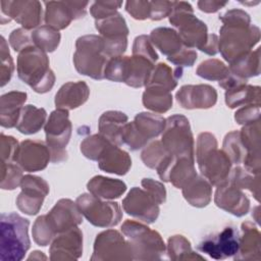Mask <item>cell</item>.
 <instances>
[{
  "instance_id": "obj_1",
  "label": "cell",
  "mask_w": 261,
  "mask_h": 261,
  "mask_svg": "<svg viewBox=\"0 0 261 261\" xmlns=\"http://www.w3.org/2000/svg\"><path fill=\"white\" fill-rule=\"evenodd\" d=\"M222 21L218 52L228 63L248 53L260 40V30L251 24L250 15L242 9H230L219 17Z\"/></svg>"
},
{
  "instance_id": "obj_2",
  "label": "cell",
  "mask_w": 261,
  "mask_h": 261,
  "mask_svg": "<svg viewBox=\"0 0 261 261\" xmlns=\"http://www.w3.org/2000/svg\"><path fill=\"white\" fill-rule=\"evenodd\" d=\"M18 77L36 93L49 92L55 83V74L49 67L47 54L35 46L19 52L16 63Z\"/></svg>"
},
{
  "instance_id": "obj_3",
  "label": "cell",
  "mask_w": 261,
  "mask_h": 261,
  "mask_svg": "<svg viewBox=\"0 0 261 261\" xmlns=\"http://www.w3.org/2000/svg\"><path fill=\"white\" fill-rule=\"evenodd\" d=\"M196 158L202 175L212 186L217 187L227 180L231 162L223 150L218 149L214 135L204 132L198 136Z\"/></svg>"
},
{
  "instance_id": "obj_4",
  "label": "cell",
  "mask_w": 261,
  "mask_h": 261,
  "mask_svg": "<svg viewBox=\"0 0 261 261\" xmlns=\"http://www.w3.org/2000/svg\"><path fill=\"white\" fill-rule=\"evenodd\" d=\"M30 221L17 213L1 214L0 260L19 261L30 249Z\"/></svg>"
},
{
  "instance_id": "obj_5",
  "label": "cell",
  "mask_w": 261,
  "mask_h": 261,
  "mask_svg": "<svg viewBox=\"0 0 261 261\" xmlns=\"http://www.w3.org/2000/svg\"><path fill=\"white\" fill-rule=\"evenodd\" d=\"M121 231L130 245L134 260H160L164 258L166 246L158 231L129 219L123 222Z\"/></svg>"
},
{
  "instance_id": "obj_6",
  "label": "cell",
  "mask_w": 261,
  "mask_h": 261,
  "mask_svg": "<svg viewBox=\"0 0 261 261\" xmlns=\"http://www.w3.org/2000/svg\"><path fill=\"white\" fill-rule=\"evenodd\" d=\"M109 57L105 54L103 38L98 35H86L75 42L73 64L77 72L94 80L104 79V70Z\"/></svg>"
},
{
  "instance_id": "obj_7",
  "label": "cell",
  "mask_w": 261,
  "mask_h": 261,
  "mask_svg": "<svg viewBox=\"0 0 261 261\" xmlns=\"http://www.w3.org/2000/svg\"><path fill=\"white\" fill-rule=\"evenodd\" d=\"M169 22L177 29V34L187 48L202 50L208 40V30L205 22L194 15L193 7L185 1L174 2Z\"/></svg>"
},
{
  "instance_id": "obj_8",
  "label": "cell",
  "mask_w": 261,
  "mask_h": 261,
  "mask_svg": "<svg viewBox=\"0 0 261 261\" xmlns=\"http://www.w3.org/2000/svg\"><path fill=\"white\" fill-rule=\"evenodd\" d=\"M166 119L155 113L141 112L132 122H126L122 133V143L132 151L145 147L148 142L162 134Z\"/></svg>"
},
{
  "instance_id": "obj_9",
  "label": "cell",
  "mask_w": 261,
  "mask_h": 261,
  "mask_svg": "<svg viewBox=\"0 0 261 261\" xmlns=\"http://www.w3.org/2000/svg\"><path fill=\"white\" fill-rule=\"evenodd\" d=\"M161 143L168 153L174 156L194 158V137L189 119L181 114L167 117Z\"/></svg>"
},
{
  "instance_id": "obj_10",
  "label": "cell",
  "mask_w": 261,
  "mask_h": 261,
  "mask_svg": "<svg viewBox=\"0 0 261 261\" xmlns=\"http://www.w3.org/2000/svg\"><path fill=\"white\" fill-rule=\"evenodd\" d=\"M46 144L51 154V162L59 163L67 158L65 150L69 142L72 125L69 120L68 110L58 109L52 111L44 126Z\"/></svg>"
},
{
  "instance_id": "obj_11",
  "label": "cell",
  "mask_w": 261,
  "mask_h": 261,
  "mask_svg": "<svg viewBox=\"0 0 261 261\" xmlns=\"http://www.w3.org/2000/svg\"><path fill=\"white\" fill-rule=\"evenodd\" d=\"M75 203L87 220L98 227L115 226L122 218V212L118 203L102 201L91 193L80 195Z\"/></svg>"
},
{
  "instance_id": "obj_12",
  "label": "cell",
  "mask_w": 261,
  "mask_h": 261,
  "mask_svg": "<svg viewBox=\"0 0 261 261\" xmlns=\"http://www.w3.org/2000/svg\"><path fill=\"white\" fill-rule=\"evenodd\" d=\"M95 27L103 38L105 54L111 58L121 56L127 48L128 28L120 13L95 20Z\"/></svg>"
},
{
  "instance_id": "obj_13",
  "label": "cell",
  "mask_w": 261,
  "mask_h": 261,
  "mask_svg": "<svg viewBox=\"0 0 261 261\" xmlns=\"http://www.w3.org/2000/svg\"><path fill=\"white\" fill-rule=\"evenodd\" d=\"M92 261L134 260L129 243L115 229H107L97 234L94 242Z\"/></svg>"
},
{
  "instance_id": "obj_14",
  "label": "cell",
  "mask_w": 261,
  "mask_h": 261,
  "mask_svg": "<svg viewBox=\"0 0 261 261\" xmlns=\"http://www.w3.org/2000/svg\"><path fill=\"white\" fill-rule=\"evenodd\" d=\"M21 192L16 198L17 208L28 215H36L49 194L48 182L40 176L25 174L20 182Z\"/></svg>"
},
{
  "instance_id": "obj_15",
  "label": "cell",
  "mask_w": 261,
  "mask_h": 261,
  "mask_svg": "<svg viewBox=\"0 0 261 261\" xmlns=\"http://www.w3.org/2000/svg\"><path fill=\"white\" fill-rule=\"evenodd\" d=\"M240 246V234L234 227L227 226L220 232L209 236L205 240L201 241L197 246V249L204 254L209 255L216 260L226 259L233 257Z\"/></svg>"
},
{
  "instance_id": "obj_16",
  "label": "cell",
  "mask_w": 261,
  "mask_h": 261,
  "mask_svg": "<svg viewBox=\"0 0 261 261\" xmlns=\"http://www.w3.org/2000/svg\"><path fill=\"white\" fill-rule=\"evenodd\" d=\"M89 2L82 1H49L45 2V22L57 31L69 25L73 19L84 17Z\"/></svg>"
},
{
  "instance_id": "obj_17",
  "label": "cell",
  "mask_w": 261,
  "mask_h": 261,
  "mask_svg": "<svg viewBox=\"0 0 261 261\" xmlns=\"http://www.w3.org/2000/svg\"><path fill=\"white\" fill-rule=\"evenodd\" d=\"M122 208L128 215L147 223L155 222L160 212L159 204L154 198L138 187L130 189L122 200Z\"/></svg>"
},
{
  "instance_id": "obj_18",
  "label": "cell",
  "mask_w": 261,
  "mask_h": 261,
  "mask_svg": "<svg viewBox=\"0 0 261 261\" xmlns=\"http://www.w3.org/2000/svg\"><path fill=\"white\" fill-rule=\"evenodd\" d=\"M51 161V154L46 142L24 140L19 144L14 162L24 171L43 170Z\"/></svg>"
},
{
  "instance_id": "obj_19",
  "label": "cell",
  "mask_w": 261,
  "mask_h": 261,
  "mask_svg": "<svg viewBox=\"0 0 261 261\" xmlns=\"http://www.w3.org/2000/svg\"><path fill=\"white\" fill-rule=\"evenodd\" d=\"M1 20L14 19L23 29L31 31L42 20V7L39 1H1Z\"/></svg>"
},
{
  "instance_id": "obj_20",
  "label": "cell",
  "mask_w": 261,
  "mask_h": 261,
  "mask_svg": "<svg viewBox=\"0 0 261 261\" xmlns=\"http://www.w3.org/2000/svg\"><path fill=\"white\" fill-rule=\"evenodd\" d=\"M82 213L73 201L70 199H60L53 208L45 215V218L57 236L82 223Z\"/></svg>"
},
{
  "instance_id": "obj_21",
  "label": "cell",
  "mask_w": 261,
  "mask_h": 261,
  "mask_svg": "<svg viewBox=\"0 0 261 261\" xmlns=\"http://www.w3.org/2000/svg\"><path fill=\"white\" fill-rule=\"evenodd\" d=\"M50 259L53 261L76 260L83 253V233L75 226L58 233L51 243Z\"/></svg>"
},
{
  "instance_id": "obj_22",
  "label": "cell",
  "mask_w": 261,
  "mask_h": 261,
  "mask_svg": "<svg viewBox=\"0 0 261 261\" xmlns=\"http://www.w3.org/2000/svg\"><path fill=\"white\" fill-rule=\"evenodd\" d=\"M177 103L186 109H208L215 105L217 92L210 85H185L175 94Z\"/></svg>"
},
{
  "instance_id": "obj_23",
  "label": "cell",
  "mask_w": 261,
  "mask_h": 261,
  "mask_svg": "<svg viewBox=\"0 0 261 261\" xmlns=\"http://www.w3.org/2000/svg\"><path fill=\"white\" fill-rule=\"evenodd\" d=\"M214 202L217 207L238 217L246 215L250 209V200L248 197L241 189L232 185L228 178L217 186Z\"/></svg>"
},
{
  "instance_id": "obj_24",
  "label": "cell",
  "mask_w": 261,
  "mask_h": 261,
  "mask_svg": "<svg viewBox=\"0 0 261 261\" xmlns=\"http://www.w3.org/2000/svg\"><path fill=\"white\" fill-rule=\"evenodd\" d=\"M240 136L247 151L243 162L245 168L253 173H260V120L245 124Z\"/></svg>"
},
{
  "instance_id": "obj_25",
  "label": "cell",
  "mask_w": 261,
  "mask_h": 261,
  "mask_svg": "<svg viewBox=\"0 0 261 261\" xmlns=\"http://www.w3.org/2000/svg\"><path fill=\"white\" fill-rule=\"evenodd\" d=\"M90 96V89L84 81L68 82L60 87L55 95V105L58 109L72 110L82 106Z\"/></svg>"
},
{
  "instance_id": "obj_26",
  "label": "cell",
  "mask_w": 261,
  "mask_h": 261,
  "mask_svg": "<svg viewBox=\"0 0 261 261\" xmlns=\"http://www.w3.org/2000/svg\"><path fill=\"white\" fill-rule=\"evenodd\" d=\"M195 176H197V171L194 158L173 156L160 179L171 182L177 189H182Z\"/></svg>"
},
{
  "instance_id": "obj_27",
  "label": "cell",
  "mask_w": 261,
  "mask_h": 261,
  "mask_svg": "<svg viewBox=\"0 0 261 261\" xmlns=\"http://www.w3.org/2000/svg\"><path fill=\"white\" fill-rule=\"evenodd\" d=\"M97 161L101 170L117 175H124L132 166L128 153L112 143L106 146Z\"/></svg>"
},
{
  "instance_id": "obj_28",
  "label": "cell",
  "mask_w": 261,
  "mask_h": 261,
  "mask_svg": "<svg viewBox=\"0 0 261 261\" xmlns=\"http://www.w3.org/2000/svg\"><path fill=\"white\" fill-rule=\"evenodd\" d=\"M240 246L234 260H260L261 236L258 228L252 222H243L241 226Z\"/></svg>"
},
{
  "instance_id": "obj_29",
  "label": "cell",
  "mask_w": 261,
  "mask_h": 261,
  "mask_svg": "<svg viewBox=\"0 0 261 261\" xmlns=\"http://www.w3.org/2000/svg\"><path fill=\"white\" fill-rule=\"evenodd\" d=\"M126 122L127 115L125 113L117 110H108L104 112L99 118V134L105 137L114 145H123L122 133Z\"/></svg>"
},
{
  "instance_id": "obj_30",
  "label": "cell",
  "mask_w": 261,
  "mask_h": 261,
  "mask_svg": "<svg viewBox=\"0 0 261 261\" xmlns=\"http://www.w3.org/2000/svg\"><path fill=\"white\" fill-rule=\"evenodd\" d=\"M27 101V93L11 91L0 98V122L3 127L16 126L22 105Z\"/></svg>"
},
{
  "instance_id": "obj_31",
  "label": "cell",
  "mask_w": 261,
  "mask_h": 261,
  "mask_svg": "<svg viewBox=\"0 0 261 261\" xmlns=\"http://www.w3.org/2000/svg\"><path fill=\"white\" fill-rule=\"evenodd\" d=\"M155 67V63L139 55L128 56L127 72L124 84L133 88L146 87Z\"/></svg>"
},
{
  "instance_id": "obj_32",
  "label": "cell",
  "mask_w": 261,
  "mask_h": 261,
  "mask_svg": "<svg viewBox=\"0 0 261 261\" xmlns=\"http://www.w3.org/2000/svg\"><path fill=\"white\" fill-rule=\"evenodd\" d=\"M87 188L92 195L105 200L119 198L126 191V185L122 180L103 175L92 177L87 184Z\"/></svg>"
},
{
  "instance_id": "obj_33",
  "label": "cell",
  "mask_w": 261,
  "mask_h": 261,
  "mask_svg": "<svg viewBox=\"0 0 261 261\" xmlns=\"http://www.w3.org/2000/svg\"><path fill=\"white\" fill-rule=\"evenodd\" d=\"M181 190L186 201L194 207H205L211 201L212 185L204 176L197 174Z\"/></svg>"
},
{
  "instance_id": "obj_34",
  "label": "cell",
  "mask_w": 261,
  "mask_h": 261,
  "mask_svg": "<svg viewBox=\"0 0 261 261\" xmlns=\"http://www.w3.org/2000/svg\"><path fill=\"white\" fill-rule=\"evenodd\" d=\"M153 46L167 57L174 56L186 46L182 44L176 31L170 28L154 29L149 36Z\"/></svg>"
},
{
  "instance_id": "obj_35",
  "label": "cell",
  "mask_w": 261,
  "mask_h": 261,
  "mask_svg": "<svg viewBox=\"0 0 261 261\" xmlns=\"http://www.w3.org/2000/svg\"><path fill=\"white\" fill-rule=\"evenodd\" d=\"M47 112L44 108H38L35 105H25L20 111L16 129L24 135L38 133L46 123Z\"/></svg>"
},
{
  "instance_id": "obj_36",
  "label": "cell",
  "mask_w": 261,
  "mask_h": 261,
  "mask_svg": "<svg viewBox=\"0 0 261 261\" xmlns=\"http://www.w3.org/2000/svg\"><path fill=\"white\" fill-rule=\"evenodd\" d=\"M225 103L229 108L260 104V87L243 84L225 90Z\"/></svg>"
},
{
  "instance_id": "obj_37",
  "label": "cell",
  "mask_w": 261,
  "mask_h": 261,
  "mask_svg": "<svg viewBox=\"0 0 261 261\" xmlns=\"http://www.w3.org/2000/svg\"><path fill=\"white\" fill-rule=\"evenodd\" d=\"M142 101L147 109L156 113L167 112L172 107L171 92L159 86H146Z\"/></svg>"
},
{
  "instance_id": "obj_38",
  "label": "cell",
  "mask_w": 261,
  "mask_h": 261,
  "mask_svg": "<svg viewBox=\"0 0 261 261\" xmlns=\"http://www.w3.org/2000/svg\"><path fill=\"white\" fill-rule=\"evenodd\" d=\"M230 72L242 79L248 80L249 77L257 76L260 73V48L255 51H250L232 62L229 63Z\"/></svg>"
},
{
  "instance_id": "obj_39",
  "label": "cell",
  "mask_w": 261,
  "mask_h": 261,
  "mask_svg": "<svg viewBox=\"0 0 261 261\" xmlns=\"http://www.w3.org/2000/svg\"><path fill=\"white\" fill-rule=\"evenodd\" d=\"M181 75V67L177 66L175 68H171L166 63L160 62L155 65L147 86H159L171 92L177 86V81Z\"/></svg>"
},
{
  "instance_id": "obj_40",
  "label": "cell",
  "mask_w": 261,
  "mask_h": 261,
  "mask_svg": "<svg viewBox=\"0 0 261 261\" xmlns=\"http://www.w3.org/2000/svg\"><path fill=\"white\" fill-rule=\"evenodd\" d=\"M166 253L171 260H205V258L194 252L191 243L181 234H175L168 239Z\"/></svg>"
},
{
  "instance_id": "obj_41",
  "label": "cell",
  "mask_w": 261,
  "mask_h": 261,
  "mask_svg": "<svg viewBox=\"0 0 261 261\" xmlns=\"http://www.w3.org/2000/svg\"><path fill=\"white\" fill-rule=\"evenodd\" d=\"M228 180L241 190H249L259 201V190H260V176L259 173H253L246 168L236 166L228 175Z\"/></svg>"
},
{
  "instance_id": "obj_42",
  "label": "cell",
  "mask_w": 261,
  "mask_h": 261,
  "mask_svg": "<svg viewBox=\"0 0 261 261\" xmlns=\"http://www.w3.org/2000/svg\"><path fill=\"white\" fill-rule=\"evenodd\" d=\"M59 31L49 27L41 25L32 32L33 45L45 53L53 52L60 43Z\"/></svg>"
},
{
  "instance_id": "obj_43",
  "label": "cell",
  "mask_w": 261,
  "mask_h": 261,
  "mask_svg": "<svg viewBox=\"0 0 261 261\" xmlns=\"http://www.w3.org/2000/svg\"><path fill=\"white\" fill-rule=\"evenodd\" d=\"M229 68L218 59H207L199 64L196 74L208 81H217L221 83L230 75Z\"/></svg>"
},
{
  "instance_id": "obj_44",
  "label": "cell",
  "mask_w": 261,
  "mask_h": 261,
  "mask_svg": "<svg viewBox=\"0 0 261 261\" xmlns=\"http://www.w3.org/2000/svg\"><path fill=\"white\" fill-rule=\"evenodd\" d=\"M222 147L223 152L227 155L231 163L240 164L244 162L247 156V151L242 143L239 130L229 132L224 137Z\"/></svg>"
},
{
  "instance_id": "obj_45",
  "label": "cell",
  "mask_w": 261,
  "mask_h": 261,
  "mask_svg": "<svg viewBox=\"0 0 261 261\" xmlns=\"http://www.w3.org/2000/svg\"><path fill=\"white\" fill-rule=\"evenodd\" d=\"M128 56H115L108 59L104 70V79L112 82L124 83L127 72Z\"/></svg>"
},
{
  "instance_id": "obj_46",
  "label": "cell",
  "mask_w": 261,
  "mask_h": 261,
  "mask_svg": "<svg viewBox=\"0 0 261 261\" xmlns=\"http://www.w3.org/2000/svg\"><path fill=\"white\" fill-rule=\"evenodd\" d=\"M169 154L170 153H168V151L164 148L161 141H154L143 150L141 158L146 166L152 169H157V167Z\"/></svg>"
},
{
  "instance_id": "obj_47",
  "label": "cell",
  "mask_w": 261,
  "mask_h": 261,
  "mask_svg": "<svg viewBox=\"0 0 261 261\" xmlns=\"http://www.w3.org/2000/svg\"><path fill=\"white\" fill-rule=\"evenodd\" d=\"M111 143L100 134H96L84 139L81 143V152L85 157L97 161L106 146Z\"/></svg>"
},
{
  "instance_id": "obj_48",
  "label": "cell",
  "mask_w": 261,
  "mask_h": 261,
  "mask_svg": "<svg viewBox=\"0 0 261 261\" xmlns=\"http://www.w3.org/2000/svg\"><path fill=\"white\" fill-rule=\"evenodd\" d=\"M22 169L15 163L1 162V182L3 190H14L20 186L22 179Z\"/></svg>"
},
{
  "instance_id": "obj_49",
  "label": "cell",
  "mask_w": 261,
  "mask_h": 261,
  "mask_svg": "<svg viewBox=\"0 0 261 261\" xmlns=\"http://www.w3.org/2000/svg\"><path fill=\"white\" fill-rule=\"evenodd\" d=\"M32 234L36 244L42 247H45L51 244L54 238L56 237V234L50 228L45 218V215H41L36 219V221L33 224Z\"/></svg>"
},
{
  "instance_id": "obj_50",
  "label": "cell",
  "mask_w": 261,
  "mask_h": 261,
  "mask_svg": "<svg viewBox=\"0 0 261 261\" xmlns=\"http://www.w3.org/2000/svg\"><path fill=\"white\" fill-rule=\"evenodd\" d=\"M0 56H1V66H0V85L1 87L5 86L11 79L14 64L12 57L9 53L8 45L4 37H1V45H0Z\"/></svg>"
},
{
  "instance_id": "obj_51",
  "label": "cell",
  "mask_w": 261,
  "mask_h": 261,
  "mask_svg": "<svg viewBox=\"0 0 261 261\" xmlns=\"http://www.w3.org/2000/svg\"><path fill=\"white\" fill-rule=\"evenodd\" d=\"M133 55L146 57L154 63L158 59V55L154 49V46L149 36L146 35H141L135 39L133 45Z\"/></svg>"
},
{
  "instance_id": "obj_52",
  "label": "cell",
  "mask_w": 261,
  "mask_h": 261,
  "mask_svg": "<svg viewBox=\"0 0 261 261\" xmlns=\"http://www.w3.org/2000/svg\"><path fill=\"white\" fill-rule=\"evenodd\" d=\"M19 144L11 136H6L4 134H1L0 137V156H1V162L10 163L14 162L15 156L18 150Z\"/></svg>"
},
{
  "instance_id": "obj_53",
  "label": "cell",
  "mask_w": 261,
  "mask_h": 261,
  "mask_svg": "<svg viewBox=\"0 0 261 261\" xmlns=\"http://www.w3.org/2000/svg\"><path fill=\"white\" fill-rule=\"evenodd\" d=\"M122 5L120 1H96L92 4L90 12L97 19H102L117 12V9Z\"/></svg>"
},
{
  "instance_id": "obj_54",
  "label": "cell",
  "mask_w": 261,
  "mask_h": 261,
  "mask_svg": "<svg viewBox=\"0 0 261 261\" xmlns=\"http://www.w3.org/2000/svg\"><path fill=\"white\" fill-rule=\"evenodd\" d=\"M9 44L17 52H20L28 47L34 46L32 40V32L23 28L13 30L9 36Z\"/></svg>"
},
{
  "instance_id": "obj_55",
  "label": "cell",
  "mask_w": 261,
  "mask_h": 261,
  "mask_svg": "<svg viewBox=\"0 0 261 261\" xmlns=\"http://www.w3.org/2000/svg\"><path fill=\"white\" fill-rule=\"evenodd\" d=\"M234 120L239 124H248L260 120V104L245 105L234 113Z\"/></svg>"
},
{
  "instance_id": "obj_56",
  "label": "cell",
  "mask_w": 261,
  "mask_h": 261,
  "mask_svg": "<svg viewBox=\"0 0 261 261\" xmlns=\"http://www.w3.org/2000/svg\"><path fill=\"white\" fill-rule=\"evenodd\" d=\"M142 187L154 198V200L159 205L166 201V190L162 182L153 178H143Z\"/></svg>"
},
{
  "instance_id": "obj_57",
  "label": "cell",
  "mask_w": 261,
  "mask_h": 261,
  "mask_svg": "<svg viewBox=\"0 0 261 261\" xmlns=\"http://www.w3.org/2000/svg\"><path fill=\"white\" fill-rule=\"evenodd\" d=\"M125 10L135 19L143 20L150 18L151 4L150 1H127L125 3Z\"/></svg>"
},
{
  "instance_id": "obj_58",
  "label": "cell",
  "mask_w": 261,
  "mask_h": 261,
  "mask_svg": "<svg viewBox=\"0 0 261 261\" xmlns=\"http://www.w3.org/2000/svg\"><path fill=\"white\" fill-rule=\"evenodd\" d=\"M151 4V12L150 19L151 20H160L169 14L172 11L174 1H152Z\"/></svg>"
},
{
  "instance_id": "obj_59",
  "label": "cell",
  "mask_w": 261,
  "mask_h": 261,
  "mask_svg": "<svg viewBox=\"0 0 261 261\" xmlns=\"http://www.w3.org/2000/svg\"><path fill=\"white\" fill-rule=\"evenodd\" d=\"M167 60L171 63L181 66H192L197 60V52L193 49L185 47L181 51L171 57H167Z\"/></svg>"
},
{
  "instance_id": "obj_60",
  "label": "cell",
  "mask_w": 261,
  "mask_h": 261,
  "mask_svg": "<svg viewBox=\"0 0 261 261\" xmlns=\"http://www.w3.org/2000/svg\"><path fill=\"white\" fill-rule=\"evenodd\" d=\"M198 7L201 11L207 12V13H214L218 11L220 8L224 7L227 2H219V1H212V0H203L198 1Z\"/></svg>"
},
{
  "instance_id": "obj_61",
  "label": "cell",
  "mask_w": 261,
  "mask_h": 261,
  "mask_svg": "<svg viewBox=\"0 0 261 261\" xmlns=\"http://www.w3.org/2000/svg\"><path fill=\"white\" fill-rule=\"evenodd\" d=\"M208 55H215L218 53V36L215 34H209L208 40L201 50Z\"/></svg>"
},
{
  "instance_id": "obj_62",
  "label": "cell",
  "mask_w": 261,
  "mask_h": 261,
  "mask_svg": "<svg viewBox=\"0 0 261 261\" xmlns=\"http://www.w3.org/2000/svg\"><path fill=\"white\" fill-rule=\"evenodd\" d=\"M35 260V259H37V260H41V259H44V260H46L47 259V257L42 253V252H40V251H34L32 254H31V256L28 258V260Z\"/></svg>"
}]
</instances>
